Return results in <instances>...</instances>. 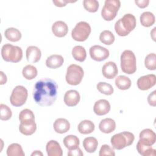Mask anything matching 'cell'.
I'll return each instance as SVG.
<instances>
[{"label": "cell", "mask_w": 156, "mask_h": 156, "mask_svg": "<svg viewBox=\"0 0 156 156\" xmlns=\"http://www.w3.org/2000/svg\"><path fill=\"white\" fill-rule=\"evenodd\" d=\"M91 30V26L88 23L80 21L72 30L71 37L75 41H84L89 37Z\"/></svg>", "instance_id": "8"}, {"label": "cell", "mask_w": 156, "mask_h": 156, "mask_svg": "<svg viewBox=\"0 0 156 156\" xmlns=\"http://www.w3.org/2000/svg\"><path fill=\"white\" fill-rule=\"evenodd\" d=\"M138 152L143 156H155L156 155L155 149H153L151 146L144 144L140 141H138L136 144Z\"/></svg>", "instance_id": "23"}, {"label": "cell", "mask_w": 156, "mask_h": 156, "mask_svg": "<svg viewBox=\"0 0 156 156\" xmlns=\"http://www.w3.org/2000/svg\"><path fill=\"white\" fill-rule=\"evenodd\" d=\"M135 139L134 135L127 131H124L114 135L110 140L113 149L121 150L126 147L130 146Z\"/></svg>", "instance_id": "4"}, {"label": "cell", "mask_w": 156, "mask_h": 156, "mask_svg": "<svg viewBox=\"0 0 156 156\" xmlns=\"http://www.w3.org/2000/svg\"><path fill=\"white\" fill-rule=\"evenodd\" d=\"M27 60L31 63L38 62L41 57V52L40 49L35 46H29L26 52Z\"/></svg>", "instance_id": "16"}, {"label": "cell", "mask_w": 156, "mask_h": 156, "mask_svg": "<svg viewBox=\"0 0 156 156\" xmlns=\"http://www.w3.org/2000/svg\"><path fill=\"white\" fill-rule=\"evenodd\" d=\"M46 150L48 156H62L63 155L62 149L55 140L48 141L46 146Z\"/></svg>", "instance_id": "18"}, {"label": "cell", "mask_w": 156, "mask_h": 156, "mask_svg": "<svg viewBox=\"0 0 156 156\" xmlns=\"http://www.w3.org/2000/svg\"><path fill=\"white\" fill-rule=\"evenodd\" d=\"M140 20L143 26L149 27L155 23V18L154 15L151 12H144L140 15Z\"/></svg>", "instance_id": "24"}, {"label": "cell", "mask_w": 156, "mask_h": 156, "mask_svg": "<svg viewBox=\"0 0 156 156\" xmlns=\"http://www.w3.org/2000/svg\"><path fill=\"white\" fill-rule=\"evenodd\" d=\"M54 129L58 133L62 134L67 132L70 129L69 121L65 118H58L54 122Z\"/></svg>", "instance_id": "20"}, {"label": "cell", "mask_w": 156, "mask_h": 156, "mask_svg": "<svg viewBox=\"0 0 156 156\" xmlns=\"http://www.w3.org/2000/svg\"><path fill=\"white\" fill-rule=\"evenodd\" d=\"M5 37L9 41L16 42L21 38V34L20 31L14 27L7 28L4 32Z\"/></svg>", "instance_id": "25"}, {"label": "cell", "mask_w": 156, "mask_h": 156, "mask_svg": "<svg viewBox=\"0 0 156 156\" xmlns=\"http://www.w3.org/2000/svg\"><path fill=\"white\" fill-rule=\"evenodd\" d=\"M83 74V70L81 66L76 64H71L67 68L66 81L69 85H77L81 82Z\"/></svg>", "instance_id": "7"}, {"label": "cell", "mask_w": 156, "mask_h": 156, "mask_svg": "<svg viewBox=\"0 0 156 156\" xmlns=\"http://www.w3.org/2000/svg\"><path fill=\"white\" fill-rule=\"evenodd\" d=\"M68 156H82L83 155V152H82L81 149L79 147L73 150H69L68 152Z\"/></svg>", "instance_id": "42"}, {"label": "cell", "mask_w": 156, "mask_h": 156, "mask_svg": "<svg viewBox=\"0 0 156 156\" xmlns=\"http://www.w3.org/2000/svg\"><path fill=\"white\" fill-rule=\"evenodd\" d=\"M80 99L79 92L74 90L67 91L64 95V102L68 107H74L77 105Z\"/></svg>", "instance_id": "13"}, {"label": "cell", "mask_w": 156, "mask_h": 156, "mask_svg": "<svg viewBox=\"0 0 156 156\" xmlns=\"http://www.w3.org/2000/svg\"><path fill=\"white\" fill-rule=\"evenodd\" d=\"M121 7V2L119 0H106L101 10L102 18L107 21L113 20L116 16Z\"/></svg>", "instance_id": "6"}, {"label": "cell", "mask_w": 156, "mask_h": 156, "mask_svg": "<svg viewBox=\"0 0 156 156\" xmlns=\"http://www.w3.org/2000/svg\"><path fill=\"white\" fill-rule=\"evenodd\" d=\"M1 73V78H0V84L1 85H4L7 82V76L2 71H0Z\"/></svg>", "instance_id": "44"}, {"label": "cell", "mask_w": 156, "mask_h": 156, "mask_svg": "<svg viewBox=\"0 0 156 156\" xmlns=\"http://www.w3.org/2000/svg\"><path fill=\"white\" fill-rule=\"evenodd\" d=\"M27 96V89L22 85H18L13 88L12 92L10 97V103L13 106L21 107L26 103Z\"/></svg>", "instance_id": "9"}, {"label": "cell", "mask_w": 156, "mask_h": 156, "mask_svg": "<svg viewBox=\"0 0 156 156\" xmlns=\"http://www.w3.org/2000/svg\"><path fill=\"white\" fill-rule=\"evenodd\" d=\"M1 109V115L0 119L2 121H7L10 119L12 115V112L11 109L6 105L1 104L0 105Z\"/></svg>", "instance_id": "38"}, {"label": "cell", "mask_w": 156, "mask_h": 156, "mask_svg": "<svg viewBox=\"0 0 156 156\" xmlns=\"http://www.w3.org/2000/svg\"><path fill=\"white\" fill-rule=\"evenodd\" d=\"M139 138V141L149 146L153 145L156 141V135L155 132L150 129H143L140 133Z\"/></svg>", "instance_id": "12"}, {"label": "cell", "mask_w": 156, "mask_h": 156, "mask_svg": "<svg viewBox=\"0 0 156 156\" xmlns=\"http://www.w3.org/2000/svg\"><path fill=\"white\" fill-rule=\"evenodd\" d=\"M144 65L149 70H155L156 69V55L155 53H150L146 57Z\"/></svg>", "instance_id": "37"}, {"label": "cell", "mask_w": 156, "mask_h": 156, "mask_svg": "<svg viewBox=\"0 0 156 156\" xmlns=\"http://www.w3.org/2000/svg\"><path fill=\"white\" fill-rule=\"evenodd\" d=\"M135 2L138 7L141 9H144L148 6L149 1V0H135Z\"/></svg>", "instance_id": "43"}, {"label": "cell", "mask_w": 156, "mask_h": 156, "mask_svg": "<svg viewBox=\"0 0 156 156\" xmlns=\"http://www.w3.org/2000/svg\"><path fill=\"white\" fill-rule=\"evenodd\" d=\"M99 156H105V155H110V156H115V153L113 148H112L110 146L107 144H104L101 146L99 151Z\"/></svg>", "instance_id": "39"}, {"label": "cell", "mask_w": 156, "mask_h": 156, "mask_svg": "<svg viewBox=\"0 0 156 156\" xmlns=\"http://www.w3.org/2000/svg\"><path fill=\"white\" fill-rule=\"evenodd\" d=\"M155 29H156V27H154L152 30V31L151 32V36L152 37V39L154 41H155Z\"/></svg>", "instance_id": "46"}, {"label": "cell", "mask_w": 156, "mask_h": 156, "mask_svg": "<svg viewBox=\"0 0 156 156\" xmlns=\"http://www.w3.org/2000/svg\"><path fill=\"white\" fill-rule=\"evenodd\" d=\"M58 86L51 79L44 78L37 81L34 86L33 98L35 102L41 106L52 105L55 101Z\"/></svg>", "instance_id": "1"}, {"label": "cell", "mask_w": 156, "mask_h": 156, "mask_svg": "<svg viewBox=\"0 0 156 156\" xmlns=\"http://www.w3.org/2000/svg\"><path fill=\"white\" fill-rule=\"evenodd\" d=\"M99 40L102 43L106 45H110L115 41V36L111 31L105 30L100 34Z\"/></svg>", "instance_id": "34"}, {"label": "cell", "mask_w": 156, "mask_h": 156, "mask_svg": "<svg viewBox=\"0 0 156 156\" xmlns=\"http://www.w3.org/2000/svg\"><path fill=\"white\" fill-rule=\"evenodd\" d=\"M90 55L91 58L96 62H102L107 59L110 55L109 51L101 46L94 45L90 48Z\"/></svg>", "instance_id": "10"}, {"label": "cell", "mask_w": 156, "mask_h": 156, "mask_svg": "<svg viewBox=\"0 0 156 156\" xmlns=\"http://www.w3.org/2000/svg\"><path fill=\"white\" fill-rule=\"evenodd\" d=\"M98 142L94 137H87L83 141V146L85 150L88 153L94 152L98 147Z\"/></svg>", "instance_id": "26"}, {"label": "cell", "mask_w": 156, "mask_h": 156, "mask_svg": "<svg viewBox=\"0 0 156 156\" xmlns=\"http://www.w3.org/2000/svg\"><path fill=\"white\" fill-rule=\"evenodd\" d=\"M136 24L135 16L131 13H127L116 22L115 30L119 36H127L135 28Z\"/></svg>", "instance_id": "2"}, {"label": "cell", "mask_w": 156, "mask_h": 156, "mask_svg": "<svg viewBox=\"0 0 156 156\" xmlns=\"http://www.w3.org/2000/svg\"><path fill=\"white\" fill-rule=\"evenodd\" d=\"M22 74L23 77L27 80H32L36 77L38 71L34 66L27 65L23 69Z\"/></svg>", "instance_id": "33"}, {"label": "cell", "mask_w": 156, "mask_h": 156, "mask_svg": "<svg viewBox=\"0 0 156 156\" xmlns=\"http://www.w3.org/2000/svg\"><path fill=\"white\" fill-rule=\"evenodd\" d=\"M37 129V125L35 121L29 123H20L19 126L20 132L24 135H31L35 133Z\"/></svg>", "instance_id": "29"}, {"label": "cell", "mask_w": 156, "mask_h": 156, "mask_svg": "<svg viewBox=\"0 0 156 156\" xmlns=\"http://www.w3.org/2000/svg\"><path fill=\"white\" fill-rule=\"evenodd\" d=\"M147 102L152 107L156 106V91L154 90L150 93L147 97Z\"/></svg>", "instance_id": "40"}, {"label": "cell", "mask_w": 156, "mask_h": 156, "mask_svg": "<svg viewBox=\"0 0 156 156\" xmlns=\"http://www.w3.org/2000/svg\"><path fill=\"white\" fill-rule=\"evenodd\" d=\"M99 130L104 133H110L116 129L115 121L112 118H104L99 124Z\"/></svg>", "instance_id": "19"}, {"label": "cell", "mask_w": 156, "mask_h": 156, "mask_svg": "<svg viewBox=\"0 0 156 156\" xmlns=\"http://www.w3.org/2000/svg\"><path fill=\"white\" fill-rule=\"evenodd\" d=\"M63 144L67 149L69 150H73L79 147V139L76 135H69L64 138Z\"/></svg>", "instance_id": "27"}, {"label": "cell", "mask_w": 156, "mask_h": 156, "mask_svg": "<svg viewBox=\"0 0 156 156\" xmlns=\"http://www.w3.org/2000/svg\"><path fill=\"white\" fill-rule=\"evenodd\" d=\"M84 9L91 13H95L99 9V2L96 0H84L83 1Z\"/></svg>", "instance_id": "36"}, {"label": "cell", "mask_w": 156, "mask_h": 156, "mask_svg": "<svg viewBox=\"0 0 156 156\" xmlns=\"http://www.w3.org/2000/svg\"><path fill=\"white\" fill-rule=\"evenodd\" d=\"M76 1H69L66 0H54L52 1V2L54 4V5L58 7H65L68 3H73Z\"/></svg>", "instance_id": "41"}, {"label": "cell", "mask_w": 156, "mask_h": 156, "mask_svg": "<svg viewBox=\"0 0 156 156\" xmlns=\"http://www.w3.org/2000/svg\"><path fill=\"white\" fill-rule=\"evenodd\" d=\"M31 155L32 156H35V155H41L42 156L43 155V153L41 152H40V151H35L34 152H33L32 154H31Z\"/></svg>", "instance_id": "45"}, {"label": "cell", "mask_w": 156, "mask_h": 156, "mask_svg": "<svg viewBox=\"0 0 156 156\" xmlns=\"http://www.w3.org/2000/svg\"><path fill=\"white\" fill-rule=\"evenodd\" d=\"M110 110V104L107 100L99 99L94 105L93 111L98 116H102L107 114Z\"/></svg>", "instance_id": "15"}, {"label": "cell", "mask_w": 156, "mask_h": 156, "mask_svg": "<svg viewBox=\"0 0 156 156\" xmlns=\"http://www.w3.org/2000/svg\"><path fill=\"white\" fill-rule=\"evenodd\" d=\"M96 88L98 90L105 95H111L113 93V87L109 83L105 82H100L97 85Z\"/></svg>", "instance_id": "35"}, {"label": "cell", "mask_w": 156, "mask_h": 156, "mask_svg": "<svg viewBox=\"0 0 156 156\" xmlns=\"http://www.w3.org/2000/svg\"><path fill=\"white\" fill-rule=\"evenodd\" d=\"M95 128L94 123L90 120H83L79 124L77 127L78 131L82 134H89L94 131Z\"/></svg>", "instance_id": "22"}, {"label": "cell", "mask_w": 156, "mask_h": 156, "mask_svg": "<svg viewBox=\"0 0 156 156\" xmlns=\"http://www.w3.org/2000/svg\"><path fill=\"white\" fill-rule=\"evenodd\" d=\"M121 68L127 74H132L136 70V57L135 54L130 50H125L121 55Z\"/></svg>", "instance_id": "5"}, {"label": "cell", "mask_w": 156, "mask_h": 156, "mask_svg": "<svg viewBox=\"0 0 156 156\" xmlns=\"http://www.w3.org/2000/svg\"><path fill=\"white\" fill-rule=\"evenodd\" d=\"M52 32L55 37H63L68 32L67 24L62 21H55L52 26Z\"/></svg>", "instance_id": "17"}, {"label": "cell", "mask_w": 156, "mask_h": 156, "mask_svg": "<svg viewBox=\"0 0 156 156\" xmlns=\"http://www.w3.org/2000/svg\"><path fill=\"white\" fill-rule=\"evenodd\" d=\"M7 155L8 156H24L25 154L20 144L12 143L7 149Z\"/></svg>", "instance_id": "32"}, {"label": "cell", "mask_w": 156, "mask_h": 156, "mask_svg": "<svg viewBox=\"0 0 156 156\" xmlns=\"http://www.w3.org/2000/svg\"><path fill=\"white\" fill-rule=\"evenodd\" d=\"M156 83V76L154 74L140 77L137 80L138 88L141 90H147L154 86Z\"/></svg>", "instance_id": "11"}, {"label": "cell", "mask_w": 156, "mask_h": 156, "mask_svg": "<svg viewBox=\"0 0 156 156\" xmlns=\"http://www.w3.org/2000/svg\"><path fill=\"white\" fill-rule=\"evenodd\" d=\"M72 55L73 58L80 62H83L87 57L85 49L82 46H76L72 49Z\"/></svg>", "instance_id": "30"}, {"label": "cell", "mask_w": 156, "mask_h": 156, "mask_svg": "<svg viewBox=\"0 0 156 156\" xmlns=\"http://www.w3.org/2000/svg\"><path fill=\"white\" fill-rule=\"evenodd\" d=\"M63 62L64 59L62 55L54 54L47 58L46 60V65L49 68L56 69L60 67Z\"/></svg>", "instance_id": "21"}, {"label": "cell", "mask_w": 156, "mask_h": 156, "mask_svg": "<svg viewBox=\"0 0 156 156\" xmlns=\"http://www.w3.org/2000/svg\"><path fill=\"white\" fill-rule=\"evenodd\" d=\"M19 119L20 123H29L35 121V115L32 110L25 108L21 111L19 114Z\"/></svg>", "instance_id": "31"}, {"label": "cell", "mask_w": 156, "mask_h": 156, "mask_svg": "<svg viewBox=\"0 0 156 156\" xmlns=\"http://www.w3.org/2000/svg\"><path fill=\"white\" fill-rule=\"evenodd\" d=\"M1 56L5 62L18 63L23 58V51L19 46L7 43L1 48Z\"/></svg>", "instance_id": "3"}, {"label": "cell", "mask_w": 156, "mask_h": 156, "mask_svg": "<svg viewBox=\"0 0 156 156\" xmlns=\"http://www.w3.org/2000/svg\"><path fill=\"white\" fill-rule=\"evenodd\" d=\"M115 83L117 88L121 90H127L131 87L130 79L128 77L123 75L118 76L115 79Z\"/></svg>", "instance_id": "28"}, {"label": "cell", "mask_w": 156, "mask_h": 156, "mask_svg": "<svg viewBox=\"0 0 156 156\" xmlns=\"http://www.w3.org/2000/svg\"><path fill=\"white\" fill-rule=\"evenodd\" d=\"M102 73L104 77L108 79H113L118 74V68L113 62L105 63L102 68Z\"/></svg>", "instance_id": "14"}]
</instances>
